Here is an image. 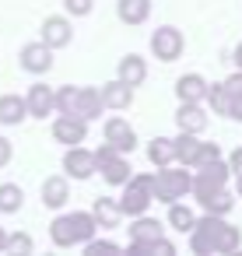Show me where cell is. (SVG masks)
I'll list each match as a JSON object with an SVG mask.
<instances>
[{
    "mask_svg": "<svg viewBox=\"0 0 242 256\" xmlns=\"http://www.w3.org/2000/svg\"><path fill=\"white\" fill-rule=\"evenodd\" d=\"M176 126L186 130V134H204V130H207L204 102H179V109H176Z\"/></svg>",
    "mask_w": 242,
    "mask_h": 256,
    "instance_id": "cell-13",
    "label": "cell"
},
{
    "mask_svg": "<svg viewBox=\"0 0 242 256\" xmlns=\"http://www.w3.org/2000/svg\"><path fill=\"white\" fill-rule=\"evenodd\" d=\"M224 116H228V120H235V123H242V95H232V92H228V106H224Z\"/></svg>",
    "mask_w": 242,
    "mask_h": 256,
    "instance_id": "cell-36",
    "label": "cell"
},
{
    "mask_svg": "<svg viewBox=\"0 0 242 256\" xmlns=\"http://www.w3.org/2000/svg\"><path fill=\"white\" fill-rule=\"evenodd\" d=\"M204 95H207V78L204 74H182L179 81H176V98L179 102H204Z\"/></svg>",
    "mask_w": 242,
    "mask_h": 256,
    "instance_id": "cell-19",
    "label": "cell"
},
{
    "mask_svg": "<svg viewBox=\"0 0 242 256\" xmlns=\"http://www.w3.org/2000/svg\"><path fill=\"white\" fill-rule=\"evenodd\" d=\"M92 218H95V224H98L102 232H112V228H120L123 210H120V204H116L112 196H98V200L92 204Z\"/></svg>",
    "mask_w": 242,
    "mask_h": 256,
    "instance_id": "cell-17",
    "label": "cell"
},
{
    "mask_svg": "<svg viewBox=\"0 0 242 256\" xmlns=\"http://www.w3.org/2000/svg\"><path fill=\"white\" fill-rule=\"evenodd\" d=\"M151 11H154L151 0H116V14H120V22H123V25H130V28L148 25Z\"/></svg>",
    "mask_w": 242,
    "mask_h": 256,
    "instance_id": "cell-15",
    "label": "cell"
},
{
    "mask_svg": "<svg viewBox=\"0 0 242 256\" xmlns=\"http://www.w3.org/2000/svg\"><path fill=\"white\" fill-rule=\"evenodd\" d=\"M64 11L67 18H88L95 11V0H64Z\"/></svg>",
    "mask_w": 242,
    "mask_h": 256,
    "instance_id": "cell-34",
    "label": "cell"
},
{
    "mask_svg": "<svg viewBox=\"0 0 242 256\" xmlns=\"http://www.w3.org/2000/svg\"><path fill=\"white\" fill-rule=\"evenodd\" d=\"M25 204V190L18 182H0V214H14Z\"/></svg>",
    "mask_w": 242,
    "mask_h": 256,
    "instance_id": "cell-27",
    "label": "cell"
},
{
    "mask_svg": "<svg viewBox=\"0 0 242 256\" xmlns=\"http://www.w3.org/2000/svg\"><path fill=\"white\" fill-rule=\"evenodd\" d=\"M148 256H176V242H168V238L162 235V238H154V242L148 246Z\"/></svg>",
    "mask_w": 242,
    "mask_h": 256,
    "instance_id": "cell-35",
    "label": "cell"
},
{
    "mask_svg": "<svg viewBox=\"0 0 242 256\" xmlns=\"http://www.w3.org/2000/svg\"><path fill=\"white\" fill-rule=\"evenodd\" d=\"M70 224H74V235H78V246L81 242H88L95 232H98V224H95V218H92V210H74L70 214Z\"/></svg>",
    "mask_w": 242,
    "mask_h": 256,
    "instance_id": "cell-29",
    "label": "cell"
},
{
    "mask_svg": "<svg viewBox=\"0 0 242 256\" xmlns=\"http://www.w3.org/2000/svg\"><path fill=\"white\" fill-rule=\"evenodd\" d=\"M81 249L88 252V256H102V252H120V246L112 242V238H88V242H81Z\"/></svg>",
    "mask_w": 242,
    "mask_h": 256,
    "instance_id": "cell-33",
    "label": "cell"
},
{
    "mask_svg": "<svg viewBox=\"0 0 242 256\" xmlns=\"http://www.w3.org/2000/svg\"><path fill=\"white\" fill-rule=\"evenodd\" d=\"M162 238V221L148 218V214H137L134 224H130V242H126V252L130 256H148V246Z\"/></svg>",
    "mask_w": 242,
    "mask_h": 256,
    "instance_id": "cell-5",
    "label": "cell"
},
{
    "mask_svg": "<svg viewBox=\"0 0 242 256\" xmlns=\"http://www.w3.org/2000/svg\"><path fill=\"white\" fill-rule=\"evenodd\" d=\"M200 207H204V214H221V218H228L232 214V207H235V196L228 193V186H221V190H214V193H207L204 200H196Z\"/></svg>",
    "mask_w": 242,
    "mask_h": 256,
    "instance_id": "cell-23",
    "label": "cell"
},
{
    "mask_svg": "<svg viewBox=\"0 0 242 256\" xmlns=\"http://www.w3.org/2000/svg\"><path fill=\"white\" fill-rule=\"evenodd\" d=\"M18 64H22V70H28V74H36V78H42V74H50V70H53V50H50L42 39H39V42H28V46H22Z\"/></svg>",
    "mask_w": 242,
    "mask_h": 256,
    "instance_id": "cell-8",
    "label": "cell"
},
{
    "mask_svg": "<svg viewBox=\"0 0 242 256\" xmlns=\"http://www.w3.org/2000/svg\"><path fill=\"white\" fill-rule=\"evenodd\" d=\"M116 78H120L123 84H130V88H140V84L148 81V60H144L140 53H126V56L120 60V67H116Z\"/></svg>",
    "mask_w": 242,
    "mask_h": 256,
    "instance_id": "cell-14",
    "label": "cell"
},
{
    "mask_svg": "<svg viewBox=\"0 0 242 256\" xmlns=\"http://www.w3.org/2000/svg\"><path fill=\"white\" fill-rule=\"evenodd\" d=\"M11 158H14V144H11L8 137H0V168H8Z\"/></svg>",
    "mask_w": 242,
    "mask_h": 256,
    "instance_id": "cell-37",
    "label": "cell"
},
{
    "mask_svg": "<svg viewBox=\"0 0 242 256\" xmlns=\"http://www.w3.org/2000/svg\"><path fill=\"white\" fill-rule=\"evenodd\" d=\"M4 246H8V232L0 228V252H4Z\"/></svg>",
    "mask_w": 242,
    "mask_h": 256,
    "instance_id": "cell-41",
    "label": "cell"
},
{
    "mask_svg": "<svg viewBox=\"0 0 242 256\" xmlns=\"http://www.w3.org/2000/svg\"><path fill=\"white\" fill-rule=\"evenodd\" d=\"M98 176L106 179V186H123V182L134 176V168H130L126 154H112V158L98 162Z\"/></svg>",
    "mask_w": 242,
    "mask_h": 256,
    "instance_id": "cell-18",
    "label": "cell"
},
{
    "mask_svg": "<svg viewBox=\"0 0 242 256\" xmlns=\"http://www.w3.org/2000/svg\"><path fill=\"white\" fill-rule=\"evenodd\" d=\"M148 162H151L154 168H162V165H172V162H176L172 137H154V140L148 144Z\"/></svg>",
    "mask_w": 242,
    "mask_h": 256,
    "instance_id": "cell-26",
    "label": "cell"
},
{
    "mask_svg": "<svg viewBox=\"0 0 242 256\" xmlns=\"http://www.w3.org/2000/svg\"><path fill=\"white\" fill-rule=\"evenodd\" d=\"M193 221H196V214H193L190 204H179V200L168 204V228H172V232H190Z\"/></svg>",
    "mask_w": 242,
    "mask_h": 256,
    "instance_id": "cell-28",
    "label": "cell"
},
{
    "mask_svg": "<svg viewBox=\"0 0 242 256\" xmlns=\"http://www.w3.org/2000/svg\"><path fill=\"white\" fill-rule=\"evenodd\" d=\"M182 50H186V39H182V32H179L176 25H162V28L151 32V56H154V60L176 64V60L182 56Z\"/></svg>",
    "mask_w": 242,
    "mask_h": 256,
    "instance_id": "cell-3",
    "label": "cell"
},
{
    "mask_svg": "<svg viewBox=\"0 0 242 256\" xmlns=\"http://www.w3.org/2000/svg\"><path fill=\"white\" fill-rule=\"evenodd\" d=\"M120 210L123 218H137V214H148V207L154 204L151 196V176H130L123 182V193H120Z\"/></svg>",
    "mask_w": 242,
    "mask_h": 256,
    "instance_id": "cell-2",
    "label": "cell"
},
{
    "mask_svg": "<svg viewBox=\"0 0 242 256\" xmlns=\"http://www.w3.org/2000/svg\"><path fill=\"white\" fill-rule=\"evenodd\" d=\"M134 92H137V88L123 84L120 78H112V81H106V84L98 88L102 106H106V109H116V112H123V109H130V106H134Z\"/></svg>",
    "mask_w": 242,
    "mask_h": 256,
    "instance_id": "cell-11",
    "label": "cell"
},
{
    "mask_svg": "<svg viewBox=\"0 0 242 256\" xmlns=\"http://www.w3.org/2000/svg\"><path fill=\"white\" fill-rule=\"evenodd\" d=\"M4 252H11V256H28V252H36V238H32L28 232H8Z\"/></svg>",
    "mask_w": 242,
    "mask_h": 256,
    "instance_id": "cell-30",
    "label": "cell"
},
{
    "mask_svg": "<svg viewBox=\"0 0 242 256\" xmlns=\"http://www.w3.org/2000/svg\"><path fill=\"white\" fill-rule=\"evenodd\" d=\"M204 102L218 112V116H224V106H228V92H224V81H207V95H204Z\"/></svg>",
    "mask_w": 242,
    "mask_h": 256,
    "instance_id": "cell-32",
    "label": "cell"
},
{
    "mask_svg": "<svg viewBox=\"0 0 242 256\" xmlns=\"http://www.w3.org/2000/svg\"><path fill=\"white\" fill-rule=\"evenodd\" d=\"M232 64H235V70H242V42L232 50Z\"/></svg>",
    "mask_w": 242,
    "mask_h": 256,
    "instance_id": "cell-39",
    "label": "cell"
},
{
    "mask_svg": "<svg viewBox=\"0 0 242 256\" xmlns=\"http://www.w3.org/2000/svg\"><path fill=\"white\" fill-rule=\"evenodd\" d=\"M196 144H200V134H186V130H179V137H172L176 162L190 168V165H193V154H196Z\"/></svg>",
    "mask_w": 242,
    "mask_h": 256,
    "instance_id": "cell-25",
    "label": "cell"
},
{
    "mask_svg": "<svg viewBox=\"0 0 242 256\" xmlns=\"http://www.w3.org/2000/svg\"><path fill=\"white\" fill-rule=\"evenodd\" d=\"M106 112V106H102V95H98V88H78V116L81 120H98Z\"/></svg>",
    "mask_w": 242,
    "mask_h": 256,
    "instance_id": "cell-21",
    "label": "cell"
},
{
    "mask_svg": "<svg viewBox=\"0 0 242 256\" xmlns=\"http://www.w3.org/2000/svg\"><path fill=\"white\" fill-rule=\"evenodd\" d=\"M67 200H70V182H67V176H50V179H42V204H46L50 210L67 207Z\"/></svg>",
    "mask_w": 242,
    "mask_h": 256,
    "instance_id": "cell-16",
    "label": "cell"
},
{
    "mask_svg": "<svg viewBox=\"0 0 242 256\" xmlns=\"http://www.w3.org/2000/svg\"><path fill=\"white\" fill-rule=\"evenodd\" d=\"M84 137H88V120H81V116H64V112L53 120V140H56V144L70 148V144H84Z\"/></svg>",
    "mask_w": 242,
    "mask_h": 256,
    "instance_id": "cell-9",
    "label": "cell"
},
{
    "mask_svg": "<svg viewBox=\"0 0 242 256\" xmlns=\"http://www.w3.org/2000/svg\"><path fill=\"white\" fill-rule=\"evenodd\" d=\"M64 172H67V179H92V176H98V168H95V151H88L84 144H70L67 151H64Z\"/></svg>",
    "mask_w": 242,
    "mask_h": 256,
    "instance_id": "cell-6",
    "label": "cell"
},
{
    "mask_svg": "<svg viewBox=\"0 0 242 256\" xmlns=\"http://www.w3.org/2000/svg\"><path fill=\"white\" fill-rule=\"evenodd\" d=\"M25 106H28V116L32 120H50V112H53V88L50 84H42V81H36L28 92H25Z\"/></svg>",
    "mask_w": 242,
    "mask_h": 256,
    "instance_id": "cell-12",
    "label": "cell"
},
{
    "mask_svg": "<svg viewBox=\"0 0 242 256\" xmlns=\"http://www.w3.org/2000/svg\"><path fill=\"white\" fill-rule=\"evenodd\" d=\"M228 162L221 158V162H214V165H204V168H193V186H190V193H193V200H204L207 193H214V190H221V186H228Z\"/></svg>",
    "mask_w": 242,
    "mask_h": 256,
    "instance_id": "cell-4",
    "label": "cell"
},
{
    "mask_svg": "<svg viewBox=\"0 0 242 256\" xmlns=\"http://www.w3.org/2000/svg\"><path fill=\"white\" fill-rule=\"evenodd\" d=\"M50 242H53L56 249H70V246H78V235H74L70 214H60V218L50 221Z\"/></svg>",
    "mask_w": 242,
    "mask_h": 256,
    "instance_id": "cell-22",
    "label": "cell"
},
{
    "mask_svg": "<svg viewBox=\"0 0 242 256\" xmlns=\"http://www.w3.org/2000/svg\"><path fill=\"white\" fill-rule=\"evenodd\" d=\"M238 246H242V232H238L235 224L221 221V224H218V235H214V256H228V252H235Z\"/></svg>",
    "mask_w": 242,
    "mask_h": 256,
    "instance_id": "cell-24",
    "label": "cell"
},
{
    "mask_svg": "<svg viewBox=\"0 0 242 256\" xmlns=\"http://www.w3.org/2000/svg\"><path fill=\"white\" fill-rule=\"evenodd\" d=\"M39 39L56 53V50H64V46H70V39H74V25H70V18L67 14H50L46 22H42V28H39Z\"/></svg>",
    "mask_w": 242,
    "mask_h": 256,
    "instance_id": "cell-7",
    "label": "cell"
},
{
    "mask_svg": "<svg viewBox=\"0 0 242 256\" xmlns=\"http://www.w3.org/2000/svg\"><path fill=\"white\" fill-rule=\"evenodd\" d=\"M214 162H221V148H218L214 140H200L190 168H204V165H214Z\"/></svg>",
    "mask_w": 242,
    "mask_h": 256,
    "instance_id": "cell-31",
    "label": "cell"
},
{
    "mask_svg": "<svg viewBox=\"0 0 242 256\" xmlns=\"http://www.w3.org/2000/svg\"><path fill=\"white\" fill-rule=\"evenodd\" d=\"M106 140H109L120 154H130V151L137 148V130H134L123 116H112V120H106Z\"/></svg>",
    "mask_w": 242,
    "mask_h": 256,
    "instance_id": "cell-10",
    "label": "cell"
},
{
    "mask_svg": "<svg viewBox=\"0 0 242 256\" xmlns=\"http://www.w3.org/2000/svg\"><path fill=\"white\" fill-rule=\"evenodd\" d=\"M228 172H232V176H242V148L228 154Z\"/></svg>",
    "mask_w": 242,
    "mask_h": 256,
    "instance_id": "cell-38",
    "label": "cell"
},
{
    "mask_svg": "<svg viewBox=\"0 0 242 256\" xmlns=\"http://www.w3.org/2000/svg\"><path fill=\"white\" fill-rule=\"evenodd\" d=\"M22 120H28L25 95H0V126H18Z\"/></svg>",
    "mask_w": 242,
    "mask_h": 256,
    "instance_id": "cell-20",
    "label": "cell"
},
{
    "mask_svg": "<svg viewBox=\"0 0 242 256\" xmlns=\"http://www.w3.org/2000/svg\"><path fill=\"white\" fill-rule=\"evenodd\" d=\"M190 186H193V172H190L186 165H179V168L162 165L158 172H151V196L162 200V204L182 200V196L190 193Z\"/></svg>",
    "mask_w": 242,
    "mask_h": 256,
    "instance_id": "cell-1",
    "label": "cell"
},
{
    "mask_svg": "<svg viewBox=\"0 0 242 256\" xmlns=\"http://www.w3.org/2000/svg\"><path fill=\"white\" fill-rule=\"evenodd\" d=\"M235 196H242V176H235Z\"/></svg>",
    "mask_w": 242,
    "mask_h": 256,
    "instance_id": "cell-40",
    "label": "cell"
}]
</instances>
